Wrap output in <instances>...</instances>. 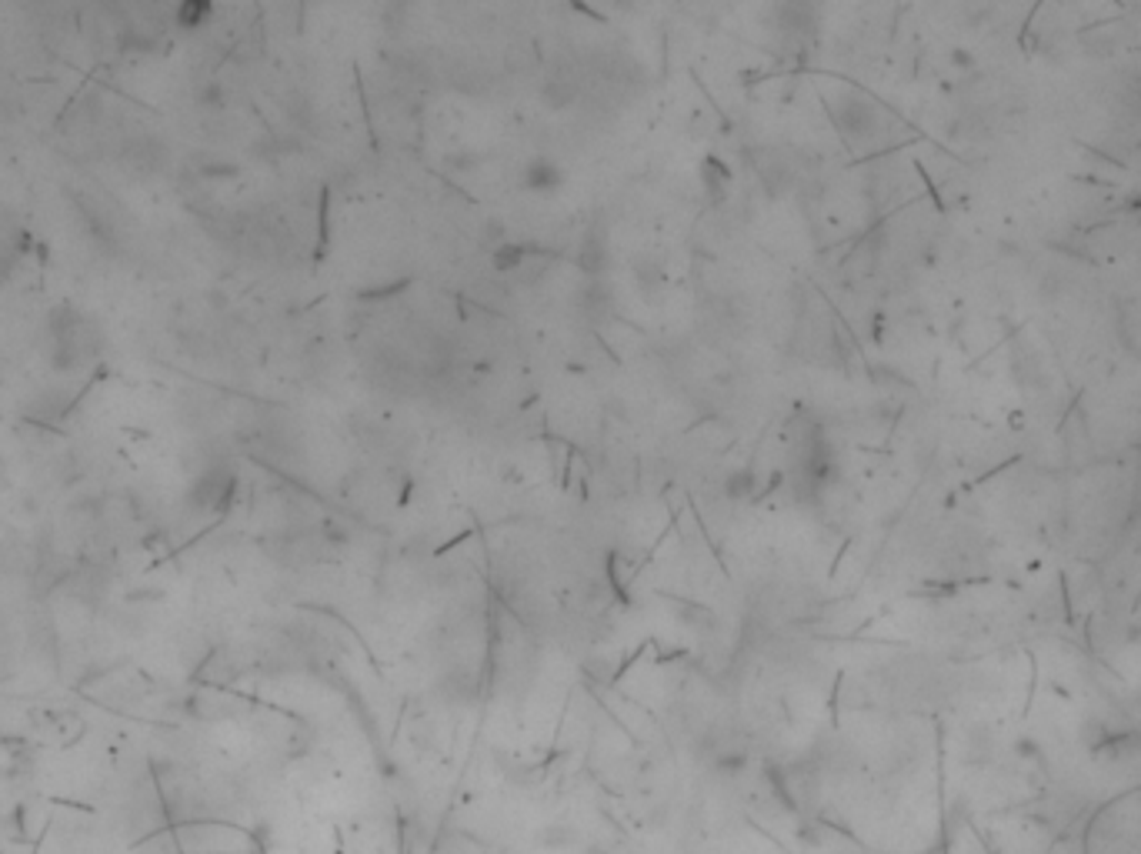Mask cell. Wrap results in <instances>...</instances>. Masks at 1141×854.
Segmentation results:
<instances>
[{
    "mask_svg": "<svg viewBox=\"0 0 1141 854\" xmlns=\"http://www.w3.org/2000/svg\"><path fill=\"white\" fill-rule=\"evenodd\" d=\"M207 14H211L207 4H184V7L177 11V21H181V27H201V21H204Z\"/></svg>",
    "mask_w": 1141,
    "mask_h": 854,
    "instance_id": "obj_3",
    "label": "cell"
},
{
    "mask_svg": "<svg viewBox=\"0 0 1141 854\" xmlns=\"http://www.w3.org/2000/svg\"><path fill=\"white\" fill-rule=\"evenodd\" d=\"M521 264V248L517 244H504L501 250H494V268L497 270H511Z\"/></svg>",
    "mask_w": 1141,
    "mask_h": 854,
    "instance_id": "obj_4",
    "label": "cell"
},
{
    "mask_svg": "<svg viewBox=\"0 0 1141 854\" xmlns=\"http://www.w3.org/2000/svg\"><path fill=\"white\" fill-rule=\"evenodd\" d=\"M561 181H565L561 167H557L555 161H547V157H535V161L525 167V187L535 191V194H555L557 187H561Z\"/></svg>",
    "mask_w": 1141,
    "mask_h": 854,
    "instance_id": "obj_1",
    "label": "cell"
},
{
    "mask_svg": "<svg viewBox=\"0 0 1141 854\" xmlns=\"http://www.w3.org/2000/svg\"><path fill=\"white\" fill-rule=\"evenodd\" d=\"M834 117H838L841 127H848L851 134L868 137V131L874 127V107L868 101H861V97H851V93L841 101V107L834 111Z\"/></svg>",
    "mask_w": 1141,
    "mask_h": 854,
    "instance_id": "obj_2",
    "label": "cell"
}]
</instances>
